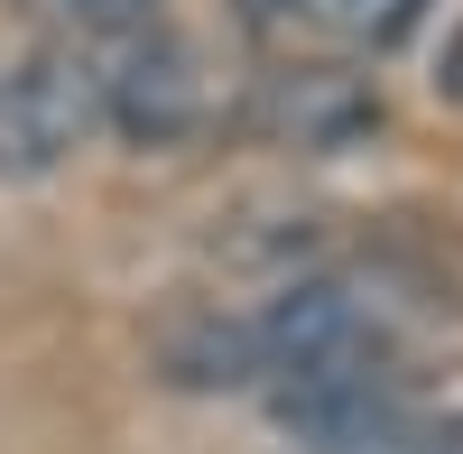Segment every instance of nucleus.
Wrapping results in <instances>:
<instances>
[{
    "label": "nucleus",
    "mask_w": 463,
    "mask_h": 454,
    "mask_svg": "<svg viewBox=\"0 0 463 454\" xmlns=\"http://www.w3.org/2000/svg\"><path fill=\"white\" fill-rule=\"evenodd\" d=\"M93 130H102V111H93L84 37H47V47H28V56L0 65V185L56 176Z\"/></svg>",
    "instance_id": "f03ea898"
},
{
    "label": "nucleus",
    "mask_w": 463,
    "mask_h": 454,
    "mask_svg": "<svg viewBox=\"0 0 463 454\" xmlns=\"http://www.w3.org/2000/svg\"><path fill=\"white\" fill-rule=\"evenodd\" d=\"M47 19H65L84 47H102V37H130V28H148V19H167V0H37Z\"/></svg>",
    "instance_id": "39448f33"
},
{
    "label": "nucleus",
    "mask_w": 463,
    "mask_h": 454,
    "mask_svg": "<svg viewBox=\"0 0 463 454\" xmlns=\"http://www.w3.org/2000/svg\"><path fill=\"white\" fill-rule=\"evenodd\" d=\"M158 381L167 390H250V334H241V307H185L158 325Z\"/></svg>",
    "instance_id": "20e7f679"
},
{
    "label": "nucleus",
    "mask_w": 463,
    "mask_h": 454,
    "mask_svg": "<svg viewBox=\"0 0 463 454\" xmlns=\"http://www.w3.org/2000/svg\"><path fill=\"white\" fill-rule=\"evenodd\" d=\"M399 454H463V445H454V436H436V427H417V436H408Z\"/></svg>",
    "instance_id": "0eeeda50"
},
{
    "label": "nucleus",
    "mask_w": 463,
    "mask_h": 454,
    "mask_svg": "<svg viewBox=\"0 0 463 454\" xmlns=\"http://www.w3.org/2000/svg\"><path fill=\"white\" fill-rule=\"evenodd\" d=\"M93 56V111L102 130L139 148V158H167V148H185L204 121H213V84H204V56L195 37H176L167 19H148L130 37H102Z\"/></svg>",
    "instance_id": "f257e3e1"
},
{
    "label": "nucleus",
    "mask_w": 463,
    "mask_h": 454,
    "mask_svg": "<svg viewBox=\"0 0 463 454\" xmlns=\"http://www.w3.org/2000/svg\"><path fill=\"white\" fill-rule=\"evenodd\" d=\"M260 121L297 148H343L353 130H371V93L343 65H279L260 84Z\"/></svg>",
    "instance_id": "7ed1b4c3"
},
{
    "label": "nucleus",
    "mask_w": 463,
    "mask_h": 454,
    "mask_svg": "<svg viewBox=\"0 0 463 454\" xmlns=\"http://www.w3.org/2000/svg\"><path fill=\"white\" fill-rule=\"evenodd\" d=\"M427 0H316V28L334 37H362V47H380V37H399Z\"/></svg>",
    "instance_id": "423d86ee"
}]
</instances>
